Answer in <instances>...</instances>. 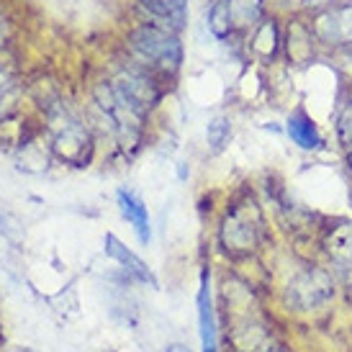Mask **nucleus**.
Here are the masks:
<instances>
[{
	"label": "nucleus",
	"mask_w": 352,
	"mask_h": 352,
	"mask_svg": "<svg viewBox=\"0 0 352 352\" xmlns=\"http://www.w3.org/2000/svg\"><path fill=\"white\" fill-rule=\"evenodd\" d=\"M229 139H232V121L226 116H214L206 124V142L214 152H221L229 144Z\"/></svg>",
	"instance_id": "14"
},
{
	"label": "nucleus",
	"mask_w": 352,
	"mask_h": 352,
	"mask_svg": "<svg viewBox=\"0 0 352 352\" xmlns=\"http://www.w3.org/2000/svg\"><path fill=\"white\" fill-rule=\"evenodd\" d=\"M324 247L332 257L337 273L350 278L352 275V221H340L324 236Z\"/></svg>",
	"instance_id": "10"
},
{
	"label": "nucleus",
	"mask_w": 352,
	"mask_h": 352,
	"mask_svg": "<svg viewBox=\"0 0 352 352\" xmlns=\"http://www.w3.org/2000/svg\"><path fill=\"white\" fill-rule=\"evenodd\" d=\"M103 250H106V254L111 257V260H116L124 270H126V275H131L134 280H139V283H144V285H149V288H157V278H155V273L149 270V265L139 257L137 252H131L121 239H118L116 234H111L108 232L106 234V239H103Z\"/></svg>",
	"instance_id": "6"
},
{
	"label": "nucleus",
	"mask_w": 352,
	"mask_h": 352,
	"mask_svg": "<svg viewBox=\"0 0 352 352\" xmlns=\"http://www.w3.org/2000/svg\"><path fill=\"white\" fill-rule=\"evenodd\" d=\"M206 26L211 31V36L219 41H224L226 36H232L234 31V21H232V10H229V0H216L214 6L206 13Z\"/></svg>",
	"instance_id": "12"
},
{
	"label": "nucleus",
	"mask_w": 352,
	"mask_h": 352,
	"mask_svg": "<svg viewBox=\"0 0 352 352\" xmlns=\"http://www.w3.org/2000/svg\"><path fill=\"white\" fill-rule=\"evenodd\" d=\"M0 234L6 236L10 245H21L23 242V229H21V224L10 214H6V211H0Z\"/></svg>",
	"instance_id": "15"
},
{
	"label": "nucleus",
	"mask_w": 352,
	"mask_h": 352,
	"mask_svg": "<svg viewBox=\"0 0 352 352\" xmlns=\"http://www.w3.org/2000/svg\"><path fill=\"white\" fill-rule=\"evenodd\" d=\"M116 204H118V211L121 216L126 219L131 229H134V234L142 245L147 247L152 242V224H149V211H147V204L142 201L139 193H134L131 188H118L116 190Z\"/></svg>",
	"instance_id": "7"
},
{
	"label": "nucleus",
	"mask_w": 352,
	"mask_h": 352,
	"mask_svg": "<svg viewBox=\"0 0 352 352\" xmlns=\"http://www.w3.org/2000/svg\"><path fill=\"white\" fill-rule=\"evenodd\" d=\"M50 121L54 129L52 152L69 165H85L90 160V152H93V139H90L88 129L75 116H69L65 106H50Z\"/></svg>",
	"instance_id": "2"
},
{
	"label": "nucleus",
	"mask_w": 352,
	"mask_h": 352,
	"mask_svg": "<svg viewBox=\"0 0 352 352\" xmlns=\"http://www.w3.org/2000/svg\"><path fill=\"white\" fill-rule=\"evenodd\" d=\"M234 29H250L263 16V0H229Z\"/></svg>",
	"instance_id": "13"
},
{
	"label": "nucleus",
	"mask_w": 352,
	"mask_h": 352,
	"mask_svg": "<svg viewBox=\"0 0 352 352\" xmlns=\"http://www.w3.org/2000/svg\"><path fill=\"white\" fill-rule=\"evenodd\" d=\"M129 47L147 69H160L165 75H175L183 67V41L175 31H167L155 23H142L129 34Z\"/></svg>",
	"instance_id": "1"
},
{
	"label": "nucleus",
	"mask_w": 352,
	"mask_h": 352,
	"mask_svg": "<svg viewBox=\"0 0 352 352\" xmlns=\"http://www.w3.org/2000/svg\"><path fill=\"white\" fill-rule=\"evenodd\" d=\"M221 242L229 252L247 254L257 247V219H250L247 211L234 208L226 214L224 226H221Z\"/></svg>",
	"instance_id": "5"
},
{
	"label": "nucleus",
	"mask_w": 352,
	"mask_h": 352,
	"mask_svg": "<svg viewBox=\"0 0 352 352\" xmlns=\"http://www.w3.org/2000/svg\"><path fill=\"white\" fill-rule=\"evenodd\" d=\"M165 352H190V347H186V344H180V342H175V344H170Z\"/></svg>",
	"instance_id": "21"
},
{
	"label": "nucleus",
	"mask_w": 352,
	"mask_h": 352,
	"mask_svg": "<svg viewBox=\"0 0 352 352\" xmlns=\"http://www.w3.org/2000/svg\"><path fill=\"white\" fill-rule=\"evenodd\" d=\"M285 131H288V137H291V142H294L296 147L306 149V152H316V149H322V144H324V139H322V134H319L316 124H314V118L309 116L303 108H298V111H294V113L288 116Z\"/></svg>",
	"instance_id": "11"
},
{
	"label": "nucleus",
	"mask_w": 352,
	"mask_h": 352,
	"mask_svg": "<svg viewBox=\"0 0 352 352\" xmlns=\"http://www.w3.org/2000/svg\"><path fill=\"white\" fill-rule=\"evenodd\" d=\"M13 90H16V78L10 75V69L0 67V103L8 98Z\"/></svg>",
	"instance_id": "18"
},
{
	"label": "nucleus",
	"mask_w": 352,
	"mask_h": 352,
	"mask_svg": "<svg viewBox=\"0 0 352 352\" xmlns=\"http://www.w3.org/2000/svg\"><path fill=\"white\" fill-rule=\"evenodd\" d=\"M6 36H8V23H6V19L0 16V47L6 44Z\"/></svg>",
	"instance_id": "19"
},
{
	"label": "nucleus",
	"mask_w": 352,
	"mask_h": 352,
	"mask_svg": "<svg viewBox=\"0 0 352 352\" xmlns=\"http://www.w3.org/2000/svg\"><path fill=\"white\" fill-rule=\"evenodd\" d=\"M314 34L324 44H352V3L340 10H327L314 23Z\"/></svg>",
	"instance_id": "9"
},
{
	"label": "nucleus",
	"mask_w": 352,
	"mask_h": 352,
	"mask_svg": "<svg viewBox=\"0 0 352 352\" xmlns=\"http://www.w3.org/2000/svg\"><path fill=\"white\" fill-rule=\"evenodd\" d=\"M344 67L352 69V44H347V50H344Z\"/></svg>",
	"instance_id": "20"
},
{
	"label": "nucleus",
	"mask_w": 352,
	"mask_h": 352,
	"mask_svg": "<svg viewBox=\"0 0 352 352\" xmlns=\"http://www.w3.org/2000/svg\"><path fill=\"white\" fill-rule=\"evenodd\" d=\"M337 129H340V139H342V144L352 149V103L344 108V113L340 116Z\"/></svg>",
	"instance_id": "17"
},
{
	"label": "nucleus",
	"mask_w": 352,
	"mask_h": 352,
	"mask_svg": "<svg viewBox=\"0 0 352 352\" xmlns=\"http://www.w3.org/2000/svg\"><path fill=\"white\" fill-rule=\"evenodd\" d=\"M275 34V26L273 23H263L260 26V31H257V39H254V50L260 52V54H265V57H273L275 54V47L278 44H267V36H273Z\"/></svg>",
	"instance_id": "16"
},
{
	"label": "nucleus",
	"mask_w": 352,
	"mask_h": 352,
	"mask_svg": "<svg viewBox=\"0 0 352 352\" xmlns=\"http://www.w3.org/2000/svg\"><path fill=\"white\" fill-rule=\"evenodd\" d=\"M334 296V280L324 267H306L291 278L285 288V303L294 311H314L329 303Z\"/></svg>",
	"instance_id": "3"
},
{
	"label": "nucleus",
	"mask_w": 352,
	"mask_h": 352,
	"mask_svg": "<svg viewBox=\"0 0 352 352\" xmlns=\"http://www.w3.org/2000/svg\"><path fill=\"white\" fill-rule=\"evenodd\" d=\"M324 3H329V0H303V6H311V8H316V6H324Z\"/></svg>",
	"instance_id": "22"
},
{
	"label": "nucleus",
	"mask_w": 352,
	"mask_h": 352,
	"mask_svg": "<svg viewBox=\"0 0 352 352\" xmlns=\"http://www.w3.org/2000/svg\"><path fill=\"white\" fill-rule=\"evenodd\" d=\"M139 8L152 19L149 23L175 34H180L188 23V0H139Z\"/></svg>",
	"instance_id": "8"
},
{
	"label": "nucleus",
	"mask_w": 352,
	"mask_h": 352,
	"mask_svg": "<svg viewBox=\"0 0 352 352\" xmlns=\"http://www.w3.org/2000/svg\"><path fill=\"white\" fill-rule=\"evenodd\" d=\"M198 306V337H201V352H219V327H216L214 291H211V273H201V285L196 296Z\"/></svg>",
	"instance_id": "4"
}]
</instances>
